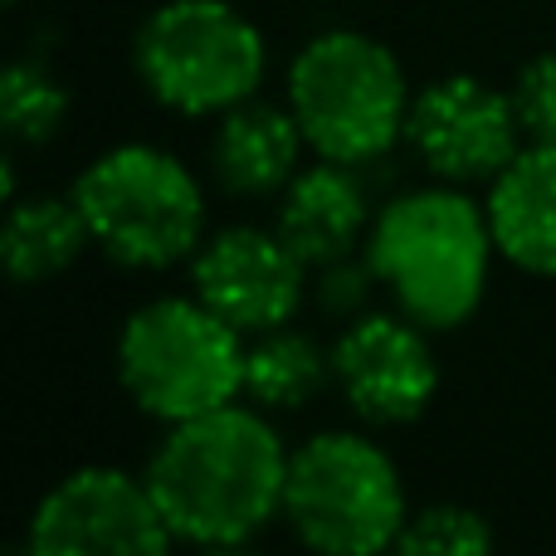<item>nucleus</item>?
Wrapping results in <instances>:
<instances>
[{
	"mask_svg": "<svg viewBox=\"0 0 556 556\" xmlns=\"http://www.w3.org/2000/svg\"><path fill=\"white\" fill-rule=\"evenodd\" d=\"M303 274L307 264L293 254V244L278 230H254V225L220 230L191 260L195 298L244 337L293 323L303 303Z\"/></svg>",
	"mask_w": 556,
	"mask_h": 556,
	"instance_id": "11",
	"label": "nucleus"
},
{
	"mask_svg": "<svg viewBox=\"0 0 556 556\" xmlns=\"http://www.w3.org/2000/svg\"><path fill=\"white\" fill-rule=\"evenodd\" d=\"M307 137L298 127L293 108L274 103H240L230 113H220L211 142V166L220 176V186L244 201H264V195L288 191V181L298 176V156H303Z\"/></svg>",
	"mask_w": 556,
	"mask_h": 556,
	"instance_id": "14",
	"label": "nucleus"
},
{
	"mask_svg": "<svg viewBox=\"0 0 556 556\" xmlns=\"http://www.w3.org/2000/svg\"><path fill=\"white\" fill-rule=\"evenodd\" d=\"M283 518L298 542L332 556H376L401 542L405 489L381 444L346 430L313 434L288 454Z\"/></svg>",
	"mask_w": 556,
	"mask_h": 556,
	"instance_id": "6",
	"label": "nucleus"
},
{
	"mask_svg": "<svg viewBox=\"0 0 556 556\" xmlns=\"http://www.w3.org/2000/svg\"><path fill=\"white\" fill-rule=\"evenodd\" d=\"M93 244L127 269H172L205 235V195L172 152L127 142L103 152L74 186Z\"/></svg>",
	"mask_w": 556,
	"mask_h": 556,
	"instance_id": "5",
	"label": "nucleus"
},
{
	"mask_svg": "<svg viewBox=\"0 0 556 556\" xmlns=\"http://www.w3.org/2000/svg\"><path fill=\"white\" fill-rule=\"evenodd\" d=\"M395 547L410 556H483L493 547V528H489V518L473 508L434 503V508H420L405 518Z\"/></svg>",
	"mask_w": 556,
	"mask_h": 556,
	"instance_id": "18",
	"label": "nucleus"
},
{
	"mask_svg": "<svg viewBox=\"0 0 556 556\" xmlns=\"http://www.w3.org/2000/svg\"><path fill=\"white\" fill-rule=\"evenodd\" d=\"M493 254L489 205H473L450 181L395 195L366 235L376 283L425 332H450L479 313Z\"/></svg>",
	"mask_w": 556,
	"mask_h": 556,
	"instance_id": "2",
	"label": "nucleus"
},
{
	"mask_svg": "<svg viewBox=\"0 0 556 556\" xmlns=\"http://www.w3.org/2000/svg\"><path fill=\"white\" fill-rule=\"evenodd\" d=\"M508 93H513V108H518L522 137L556 147V54H538L532 64H522L518 84Z\"/></svg>",
	"mask_w": 556,
	"mask_h": 556,
	"instance_id": "19",
	"label": "nucleus"
},
{
	"mask_svg": "<svg viewBox=\"0 0 556 556\" xmlns=\"http://www.w3.org/2000/svg\"><path fill=\"white\" fill-rule=\"evenodd\" d=\"M288 108L323 162L362 166L405 137L410 84L381 39L327 29L288 64Z\"/></svg>",
	"mask_w": 556,
	"mask_h": 556,
	"instance_id": "3",
	"label": "nucleus"
},
{
	"mask_svg": "<svg viewBox=\"0 0 556 556\" xmlns=\"http://www.w3.org/2000/svg\"><path fill=\"white\" fill-rule=\"evenodd\" d=\"M5 5H15V0H5Z\"/></svg>",
	"mask_w": 556,
	"mask_h": 556,
	"instance_id": "20",
	"label": "nucleus"
},
{
	"mask_svg": "<svg viewBox=\"0 0 556 556\" xmlns=\"http://www.w3.org/2000/svg\"><path fill=\"white\" fill-rule=\"evenodd\" d=\"M172 542L147 479L108 464L59 479L29 518L35 556H162Z\"/></svg>",
	"mask_w": 556,
	"mask_h": 556,
	"instance_id": "8",
	"label": "nucleus"
},
{
	"mask_svg": "<svg viewBox=\"0 0 556 556\" xmlns=\"http://www.w3.org/2000/svg\"><path fill=\"white\" fill-rule=\"evenodd\" d=\"M327 381H332V352H323L307 332L274 327L254 337L244 356V395H254V405L264 410H298Z\"/></svg>",
	"mask_w": 556,
	"mask_h": 556,
	"instance_id": "16",
	"label": "nucleus"
},
{
	"mask_svg": "<svg viewBox=\"0 0 556 556\" xmlns=\"http://www.w3.org/2000/svg\"><path fill=\"white\" fill-rule=\"evenodd\" d=\"M489 225L498 254L522 274L556 278V147L528 142L489 181Z\"/></svg>",
	"mask_w": 556,
	"mask_h": 556,
	"instance_id": "13",
	"label": "nucleus"
},
{
	"mask_svg": "<svg viewBox=\"0 0 556 556\" xmlns=\"http://www.w3.org/2000/svg\"><path fill=\"white\" fill-rule=\"evenodd\" d=\"M332 381L366 425H410L440 391V366L410 317H356L332 346Z\"/></svg>",
	"mask_w": 556,
	"mask_h": 556,
	"instance_id": "10",
	"label": "nucleus"
},
{
	"mask_svg": "<svg viewBox=\"0 0 556 556\" xmlns=\"http://www.w3.org/2000/svg\"><path fill=\"white\" fill-rule=\"evenodd\" d=\"M371 220L376 215L366 205L362 181L342 162L298 172L283 191V205H278V235L293 244V254L307 269L352 260V250L371 235Z\"/></svg>",
	"mask_w": 556,
	"mask_h": 556,
	"instance_id": "12",
	"label": "nucleus"
},
{
	"mask_svg": "<svg viewBox=\"0 0 556 556\" xmlns=\"http://www.w3.org/2000/svg\"><path fill=\"white\" fill-rule=\"evenodd\" d=\"M68 117V93L49 68L39 64H10L0 78V123L15 142L39 147L49 137H59Z\"/></svg>",
	"mask_w": 556,
	"mask_h": 556,
	"instance_id": "17",
	"label": "nucleus"
},
{
	"mask_svg": "<svg viewBox=\"0 0 556 556\" xmlns=\"http://www.w3.org/2000/svg\"><path fill=\"white\" fill-rule=\"evenodd\" d=\"M93 244L88 220L78 201H59V195H35V201H15L0 230V260L15 283H49L64 269H74L78 254Z\"/></svg>",
	"mask_w": 556,
	"mask_h": 556,
	"instance_id": "15",
	"label": "nucleus"
},
{
	"mask_svg": "<svg viewBox=\"0 0 556 556\" xmlns=\"http://www.w3.org/2000/svg\"><path fill=\"white\" fill-rule=\"evenodd\" d=\"M244 332L201 298H156L117 337V381L152 420L181 425L244 391Z\"/></svg>",
	"mask_w": 556,
	"mask_h": 556,
	"instance_id": "4",
	"label": "nucleus"
},
{
	"mask_svg": "<svg viewBox=\"0 0 556 556\" xmlns=\"http://www.w3.org/2000/svg\"><path fill=\"white\" fill-rule=\"evenodd\" d=\"M132 64L172 113H230L264 84V35L230 0H166L137 29Z\"/></svg>",
	"mask_w": 556,
	"mask_h": 556,
	"instance_id": "7",
	"label": "nucleus"
},
{
	"mask_svg": "<svg viewBox=\"0 0 556 556\" xmlns=\"http://www.w3.org/2000/svg\"><path fill=\"white\" fill-rule=\"evenodd\" d=\"M405 137L440 181L473 186L493 181L528 147L513 93H498L483 78L450 74L410 98Z\"/></svg>",
	"mask_w": 556,
	"mask_h": 556,
	"instance_id": "9",
	"label": "nucleus"
},
{
	"mask_svg": "<svg viewBox=\"0 0 556 556\" xmlns=\"http://www.w3.org/2000/svg\"><path fill=\"white\" fill-rule=\"evenodd\" d=\"M142 479L176 542L240 547L283 518L288 450L260 410L230 401L172 425Z\"/></svg>",
	"mask_w": 556,
	"mask_h": 556,
	"instance_id": "1",
	"label": "nucleus"
}]
</instances>
